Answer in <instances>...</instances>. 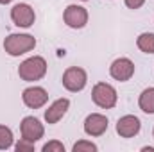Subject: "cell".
I'll return each mask as SVG.
<instances>
[{
    "label": "cell",
    "instance_id": "6da1fadb",
    "mask_svg": "<svg viewBox=\"0 0 154 152\" xmlns=\"http://www.w3.org/2000/svg\"><path fill=\"white\" fill-rule=\"evenodd\" d=\"M47 74V61L41 56H32L29 59H25L20 66H18V75L22 81L27 82H34L43 79Z\"/></svg>",
    "mask_w": 154,
    "mask_h": 152
},
{
    "label": "cell",
    "instance_id": "7a4b0ae2",
    "mask_svg": "<svg viewBox=\"0 0 154 152\" xmlns=\"http://www.w3.org/2000/svg\"><path fill=\"white\" fill-rule=\"evenodd\" d=\"M34 47H36V38L31 34H9L4 39V50L13 57L27 54Z\"/></svg>",
    "mask_w": 154,
    "mask_h": 152
},
{
    "label": "cell",
    "instance_id": "3957f363",
    "mask_svg": "<svg viewBox=\"0 0 154 152\" xmlns=\"http://www.w3.org/2000/svg\"><path fill=\"white\" fill-rule=\"evenodd\" d=\"M91 99H93V102L99 108L111 109V108H115L118 95H116V90L111 84H108V82H97L93 86V90H91Z\"/></svg>",
    "mask_w": 154,
    "mask_h": 152
},
{
    "label": "cell",
    "instance_id": "277c9868",
    "mask_svg": "<svg viewBox=\"0 0 154 152\" xmlns=\"http://www.w3.org/2000/svg\"><path fill=\"white\" fill-rule=\"evenodd\" d=\"M86 82H88V75H86V72H84L82 68H79V66H70V68H66L65 74H63V86H65L68 91H72V93H77V91L84 90Z\"/></svg>",
    "mask_w": 154,
    "mask_h": 152
},
{
    "label": "cell",
    "instance_id": "5b68a950",
    "mask_svg": "<svg viewBox=\"0 0 154 152\" xmlns=\"http://www.w3.org/2000/svg\"><path fill=\"white\" fill-rule=\"evenodd\" d=\"M11 20L16 27H22V29H29L34 20H36V14H34V9L29 5V4H16L13 9H11Z\"/></svg>",
    "mask_w": 154,
    "mask_h": 152
},
{
    "label": "cell",
    "instance_id": "8992f818",
    "mask_svg": "<svg viewBox=\"0 0 154 152\" xmlns=\"http://www.w3.org/2000/svg\"><path fill=\"white\" fill-rule=\"evenodd\" d=\"M20 132H22V138H25V140H29V141H38L43 138V134H45V127H43V123L39 122L38 118H34V116H25L23 120H22V123H20Z\"/></svg>",
    "mask_w": 154,
    "mask_h": 152
},
{
    "label": "cell",
    "instance_id": "52a82bcc",
    "mask_svg": "<svg viewBox=\"0 0 154 152\" xmlns=\"http://www.w3.org/2000/svg\"><path fill=\"white\" fill-rule=\"evenodd\" d=\"M22 100H23V104H25L27 108H31V109H39V108H43V106L47 104L48 93H47V90L41 88V86H31V88L23 90Z\"/></svg>",
    "mask_w": 154,
    "mask_h": 152
},
{
    "label": "cell",
    "instance_id": "ba28073f",
    "mask_svg": "<svg viewBox=\"0 0 154 152\" xmlns=\"http://www.w3.org/2000/svg\"><path fill=\"white\" fill-rule=\"evenodd\" d=\"M109 75L115 81H120V82L129 81L134 75V63L131 59H127V57H118L109 66Z\"/></svg>",
    "mask_w": 154,
    "mask_h": 152
},
{
    "label": "cell",
    "instance_id": "9c48e42d",
    "mask_svg": "<svg viewBox=\"0 0 154 152\" xmlns=\"http://www.w3.org/2000/svg\"><path fill=\"white\" fill-rule=\"evenodd\" d=\"M63 18H65V23H66L68 27H72V29H82V27L88 23V11H86V7H82V5L72 4V5H68V7L65 9Z\"/></svg>",
    "mask_w": 154,
    "mask_h": 152
},
{
    "label": "cell",
    "instance_id": "30bf717a",
    "mask_svg": "<svg viewBox=\"0 0 154 152\" xmlns=\"http://www.w3.org/2000/svg\"><path fill=\"white\" fill-rule=\"evenodd\" d=\"M142 123L140 118L134 114H125L116 122V132L120 134V138H133L140 132Z\"/></svg>",
    "mask_w": 154,
    "mask_h": 152
},
{
    "label": "cell",
    "instance_id": "8fae6325",
    "mask_svg": "<svg viewBox=\"0 0 154 152\" xmlns=\"http://www.w3.org/2000/svg\"><path fill=\"white\" fill-rule=\"evenodd\" d=\"M108 131V118L100 113H91L84 120V132L88 136H102Z\"/></svg>",
    "mask_w": 154,
    "mask_h": 152
},
{
    "label": "cell",
    "instance_id": "7c38bea8",
    "mask_svg": "<svg viewBox=\"0 0 154 152\" xmlns=\"http://www.w3.org/2000/svg\"><path fill=\"white\" fill-rule=\"evenodd\" d=\"M70 108V100L68 99H57L56 102H52L48 106V109L45 111V120L47 123H57Z\"/></svg>",
    "mask_w": 154,
    "mask_h": 152
},
{
    "label": "cell",
    "instance_id": "4fadbf2b",
    "mask_svg": "<svg viewBox=\"0 0 154 152\" xmlns=\"http://www.w3.org/2000/svg\"><path fill=\"white\" fill-rule=\"evenodd\" d=\"M138 106L143 113L154 114V88H147L142 91V95L138 99Z\"/></svg>",
    "mask_w": 154,
    "mask_h": 152
},
{
    "label": "cell",
    "instance_id": "5bb4252c",
    "mask_svg": "<svg viewBox=\"0 0 154 152\" xmlns=\"http://www.w3.org/2000/svg\"><path fill=\"white\" fill-rule=\"evenodd\" d=\"M136 45L142 52L145 54H154V34L152 32H143L136 39Z\"/></svg>",
    "mask_w": 154,
    "mask_h": 152
},
{
    "label": "cell",
    "instance_id": "9a60e30c",
    "mask_svg": "<svg viewBox=\"0 0 154 152\" xmlns=\"http://www.w3.org/2000/svg\"><path fill=\"white\" fill-rule=\"evenodd\" d=\"M13 147V131L5 125H0V150H7Z\"/></svg>",
    "mask_w": 154,
    "mask_h": 152
},
{
    "label": "cell",
    "instance_id": "2e32d148",
    "mask_svg": "<svg viewBox=\"0 0 154 152\" xmlns=\"http://www.w3.org/2000/svg\"><path fill=\"white\" fill-rule=\"evenodd\" d=\"M74 152H95L97 150V145L91 143V141H86V140H81L74 145Z\"/></svg>",
    "mask_w": 154,
    "mask_h": 152
},
{
    "label": "cell",
    "instance_id": "e0dca14e",
    "mask_svg": "<svg viewBox=\"0 0 154 152\" xmlns=\"http://www.w3.org/2000/svg\"><path fill=\"white\" fill-rule=\"evenodd\" d=\"M43 152H65V145L57 140H52L43 145Z\"/></svg>",
    "mask_w": 154,
    "mask_h": 152
},
{
    "label": "cell",
    "instance_id": "ac0fdd59",
    "mask_svg": "<svg viewBox=\"0 0 154 152\" xmlns=\"http://www.w3.org/2000/svg\"><path fill=\"white\" fill-rule=\"evenodd\" d=\"M16 150L18 152H32L34 150V143L29 141V140H25V138H22V140L16 143Z\"/></svg>",
    "mask_w": 154,
    "mask_h": 152
},
{
    "label": "cell",
    "instance_id": "d6986e66",
    "mask_svg": "<svg viewBox=\"0 0 154 152\" xmlns=\"http://www.w3.org/2000/svg\"><path fill=\"white\" fill-rule=\"evenodd\" d=\"M145 4V0H125V5L129 9H140Z\"/></svg>",
    "mask_w": 154,
    "mask_h": 152
},
{
    "label": "cell",
    "instance_id": "ffe728a7",
    "mask_svg": "<svg viewBox=\"0 0 154 152\" xmlns=\"http://www.w3.org/2000/svg\"><path fill=\"white\" fill-rule=\"evenodd\" d=\"M11 2H13V0H0V4H2V5H5V4H11Z\"/></svg>",
    "mask_w": 154,
    "mask_h": 152
},
{
    "label": "cell",
    "instance_id": "44dd1931",
    "mask_svg": "<svg viewBox=\"0 0 154 152\" xmlns=\"http://www.w3.org/2000/svg\"><path fill=\"white\" fill-rule=\"evenodd\" d=\"M152 136H154V129H152Z\"/></svg>",
    "mask_w": 154,
    "mask_h": 152
},
{
    "label": "cell",
    "instance_id": "7402d4cb",
    "mask_svg": "<svg viewBox=\"0 0 154 152\" xmlns=\"http://www.w3.org/2000/svg\"><path fill=\"white\" fill-rule=\"evenodd\" d=\"M82 2H86V0H82Z\"/></svg>",
    "mask_w": 154,
    "mask_h": 152
}]
</instances>
